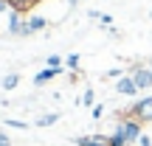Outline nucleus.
Segmentation results:
<instances>
[{
    "instance_id": "f257e3e1",
    "label": "nucleus",
    "mask_w": 152,
    "mask_h": 146,
    "mask_svg": "<svg viewBox=\"0 0 152 146\" xmlns=\"http://www.w3.org/2000/svg\"><path fill=\"white\" fill-rule=\"evenodd\" d=\"M118 118H135L141 124H152V96H144L138 101H132L127 110H121Z\"/></svg>"
},
{
    "instance_id": "f03ea898",
    "label": "nucleus",
    "mask_w": 152,
    "mask_h": 146,
    "mask_svg": "<svg viewBox=\"0 0 152 146\" xmlns=\"http://www.w3.org/2000/svg\"><path fill=\"white\" fill-rule=\"evenodd\" d=\"M115 129H118L121 135L127 138V143H132V146H135L138 138L144 135V124L135 121V118H118V126H115Z\"/></svg>"
},
{
    "instance_id": "7ed1b4c3",
    "label": "nucleus",
    "mask_w": 152,
    "mask_h": 146,
    "mask_svg": "<svg viewBox=\"0 0 152 146\" xmlns=\"http://www.w3.org/2000/svg\"><path fill=\"white\" fill-rule=\"evenodd\" d=\"M127 73L135 79L138 90H149V87H152V70L147 65H132V68H127Z\"/></svg>"
},
{
    "instance_id": "20e7f679",
    "label": "nucleus",
    "mask_w": 152,
    "mask_h": 146,
    "mask_svg": "<svg viewBox=\"0 0 152 146\" xmlns=\"http://www.w3.org/2000/svg\"><path fill=\"white\" fill-rule=\"evenodd\" d=\"M115 93H118V96H135V93H138V84H135V79H132L130 73H124L118 81H115Z\"/></svg>"
},
{
    "instance_id": "39448f33",
    "label": "nucleus",
    "mask_w": 152,
    "mask_h": 146,
    "mask_svg": "<svg viewBox=\"0 0 152 146\" xmlns=\"http://www.w3.org/2000/svg\"><path fill=\"white\" fill-rule=\"evenodd\" d=\"M73 146H110V135H79Z\"/></svg>"
},
{
    "instance_id": "423d86ee",
    "label": "nucleus",
    "mask_w": 152,
    "mask_h": 146,
    "mask_svg": "<svg viewBox=\"0 0 152 146\" xmlns=\"http://www.w3.org/2000/svg\"><path fill=\"white\" fill-rule=\"evenodd\" d=\"M62 70H65V68H42V70L34 76V84H37V87L48 84V81H51V79H56V76H59Z\"/></svg>"
},
{
    "instance_id": "0eeeda50",
    "label": "nucleus",
    "mask_w": 152,
    "mask_h": 146,
    "mask_svg": "<svg viewBox=\"0 0 152 146\" xmlns=\"http://www.w3.org/2000/svg\"><path fill=\"white\" fill-rule=\"evenodd\" d=\"M0 87H3L6 93L17 90V87H20V73H6V76H3V81H0Z\"/></svg>"
},
{
    "instance_id": "6e6552de",
    "label": "nucleus",
    "mask_w": 152,
    "mask_h": 146,
    "mask_svg": "<svg viewBox=\"0 0 152 146\" xmlns=\"http://www.w3.org/2000/svg\"><path fill=\"white\" fill-rule=\"evenodd\" d=\"M23 23H26V20H23V14H20V11H14V9H11V11H9V31L14 34V37L20 34V25H23Z\"/></svg>"
},
{
    "instance_id": "1a4fd4ad",
    "label": "nucleus",
    "mask_w": 152,
    "mask_h": 146,
    "mask_svg": "<svg viewBox=\"0 0 152 146\" xmlns=\"http://www.w3.org/2000/svg\"><path fill=\"white\" fill-rule=\"evenodd\" d=\"M28 28H31V34L45 31V28H48V20H45V17H39V14H31V17H28Z\"/></svg>"
},
{
    "instance_id": "9d476101",
    "label": "nucleus",
    "mask_w": 152,
    "mask_h": 146,
    "mask_svg": "<svg viewBox=\"0 0 152 146\" xmlns=\"http://www.w3.org/2000/svg\"><path fill=\"white\" fill-rule=\"evenodd\" d=\"M56 121H59V113H42L37 121H34V124H37L39 129H42V126H54Z\"/></svg>"
},
{
    "instance_id": "9b49d317",
    "label": "nucleus",
    "mask_w": 152,
    "mask_h": 146,
    "mask_svg": "<svg viewBox=\"0 0 152 146\" xmlns=\"http://www.w3.org/2000/svg\"><path fill=\"white\" fill-rule=\"evenodd\" d=\"M34 3H37V0H9V6H11L14 11H20V14H26Z\"/></svg>"
},
{
    "instance_id": "f8f14e48",
    "label": "nucleus",
    "mask_w": 152,
    "mask_h": 146,
    "mask_svg": "<svg viewBox=\"0 0 152 146\" xmlns=\"http://www.w3.org/2000/svg\"><path fill=\"white\" fill-rule=\"evenodd\" d=\"M3 124L9 126V129H20V132H26L28 126H31V124H26V121H20V118H6Z\"/></svg>"
},
{
    "instance_id": "ddd939ff",
    "label": "nucleus",
    "mask_w": 152,
    "mask_h": 146,
    "mask_svg": "<svg viewBox=\"0 0 152 146\" xmlns=\"http://www.w3.org/2000/svg\"><path fill=\"white\" fill-rule=\"evenodd\" d=\"M79 62H82L79 54H68L65 56V68H68V70H79Z\"/></svg>"
},
{
    "instance_id": "4468645a",
    "label": "nucleus",
    "mask_w": 152,
    "mask_h": 146,
    "mask_svg": "<svg viewBox=\"0 0 152 146\" xmlns=\"http://www.w3.org/2000/svg\"><path fill=\"white\" fill-rule=\"evenodd\" d=\"M79 104H85V107H90V110H93V107H96V93H93L90 87H87V90H85V96H82V101H79Z\"/></svg>"
},
{
    "instance_id": "2eb2a0df",
    "label": "nucleus",
    "mask_w": 152,
    "mask_h": 146,
    "mask_svg": "<svg viewBox=\"0 0 152 146\" xmlns=\"http://www.w3.org/2000/svg\"><path fill=\"white\" fill-rule=\"evenodd\" d=\"M124 73H127L124 68H110V70H104V73H102V79H107V81H110V79H121Z\"/></svg>"
},
{
    "instance_id": "dca6fc26",
    "label": "nucleus",
    "mask_w": 152,
    "mask_h": 146,
    "mask_svg": "<svg viewBox=\"0 0 152 146\" xmlns=\"http://www.w3.org/2000/svg\"><path fill=\"white\" fill-rule=\"evenodd\" d=\"M45 68H65V59L56 56V54H51L48 59H45Z\"/></svg>"
},
{
    "instance_id": "f3484780",
    "label": "nucleus",
    "mask_w": 152,
    "mask_h": 146,
    "mask_svg": "<svg viewBox=\"0 0 152 146\" xmlns=\"http://www.w3.org/2000/svg\"><path fill=\"white\" fill-rule=\"evenodd\" d=\"M110 146H127V138H124V135H121V132H118V129H115V132H113V135H110Z\"/></svg>"
},
{
    "instance_id": "a211bd4d",
    "label": "nucleus",
    "mask_w": 152,
    "mask_h": 146,
    "mask_svg": "<svg viewBox=\"0 0 152 146\" xmlns=\"http://www.w3.org/2000/svg\"><path fill=\"white\" fill-rule=\"evenodd\" d=\"M99 23H102L104 28H113V17H110V14H102V17H99Z\"/></svg>"
},
{
    "instance_id": "6ab92c4d",
    "label": "nucleus",
    "mask_w": 152,
    "mask_h": 146,
    "mask_svg": "<svg viewBox=\"0 0 152 146\" xmlns=\"http://www.w3.org/2000/svg\"><path fill=\"white\" fill-rule=\"evenodd\" d=\"M102 115H104V104H96V107H93V118H102Z\"/></svg>"
},
{
    "instance_id": "aec40b11",
    "label": "nucleus",
    "mask_w": 152,
    "mask_h": 146,
    "mask_svg": "<svg viewBox=\"0 0 152 146\" xmlns=\"http://www.w3.org/2000/svg\"><path fill=\"white\" fill-rule=\"evenodd\" d=\"M0 146H11V138H9V135H6V132H3V129H0Z\"/></svg>"
},
{
    "instance_id": "412c9836",
    "label": "nucleus",
    "mask_w": 152,
    "mask_h": 146,
    "mask_svg": "<svg viewBox=\"0 0 152 146\" xmlns=\"http://www.w3.org/2000/svg\"><path fill=\"white\" fill-rule=\"evenodd\" d=\"M138 146H152V141H149V135H147V132L138 138Z\"/></svg>"
},
{
    "instance_id": "4be33fe9",
    "label": "nucleus",
    "mask_w": 152,
    "mask_h": 146,
    "mask_svg": "<svg viewBox=\"0 0 152 146\" xmlns=\"http://www.w3.org/2000/svg\"><path fill=\"white\" fill-rule=\"evenodd\" d=\"M0 11H11V6H9V0H0Z\"/></svg>"
},
{
    "instance_id": "5701e85b",
    "label": "nucleus",
    "mask_w": 152,
    "mask_h": 146,
    "mask_svg": "<svg viewBox=\"0 0 152 146\" xmlns=\"http://www.w3.org/2000/svg\"><path fill=\"white\" fill-rule=\"evenodd\" d=\"M79 3H82V0H68V9H76Z\"/></svg>"
},
{
    "instance_id": "b1692460",
    "label": "nucleus",
    "mask_w": 152,
    "mask_h": 146,
    "mask_svg": "<svg viewBox=\"0 0 152 146\" xmlns=\"http://www.w3.org/2000/svg\"><path fill=\"white\" fill-rule=\"evenodd\" d=\"M147 68H149V70H152V59H149V62H147Z\"/></svg>"
},
{
    "instance_id": "393cba45",
    "label": "nucleus",
    "mask_w": 152,
    "mask_h": 146,
    "mask_svg": "<svg viewBox=\"0 0 152 146\" xmlns=\"http://www.w3.org/2000/svg\"><path fill=\"white\" fill-rule=\"evenodd\" d=\"M127 146H132V143H127Z\"/></svg>"
},
{
    "instance_id": "a878e982",
    "label": "nucleus",
    "mask_w": 152,
    "mask_h": 146,
    "mask_svg": "<svg viewBox=\"0 0 152 146\" xmlns=\"http://www.w3.org/2000/svg\"><path fill=\"white\" fill-rule=\"evenodd\" d=\"M149 17H152V11H149Z\"/></svg>"
}]
</instances>
